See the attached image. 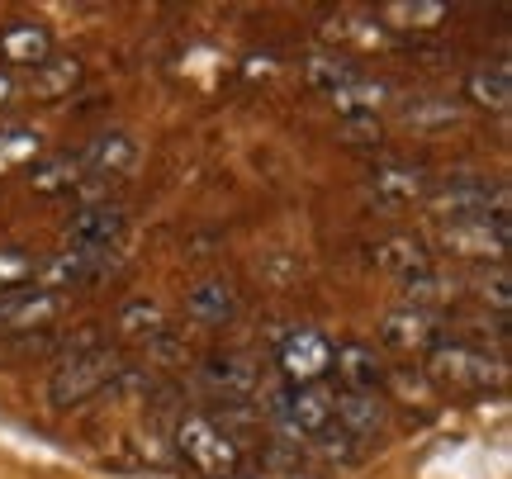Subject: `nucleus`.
Listing matches in <instances>:
<instances>
[{
  "label": "nucleus",
  "instance_id": "nucleus-1",
  "mask_svg": "<svg viewBox=\"0 0 512 479\" xmlns=\"http://www.w3.org/2000/svg\"><path fill=\"white\" fill-rule=\"evenodd\" d=\"M176 446H181V456L200 475L209 479H223V475H233L242 465V451L238 442L223 432L219 423H209V418H185L181 427H176Z\"/></svg>",
  "mask_w": 512,
  "mask_h": 479
},
{
  "label": "nucleus",
  "instance_id": "nucleus-2",
  "mask_svg": "<svg viewBox=\"0 0 512 479\" xmlns=\"http://www.w3.org/2000/svg\"><path fill=\"white\" fill-rule=\"evenodd\" d=\"M427 370H432V380L446 389H489L503 380V370H498L494 356L465 347V342H437L432 356H427Z\"/></svg>",
  "mask_w": 512,
  "mask_h": 479
},
{
  "label": "nucleus",
  "instance_id": "nucleus-3",
  "mask_svg": "<svg viewBox=\"0 0 512 479\" xmlns=\"http://www.w3.org/2000/svg\"><path fill=\"white\" fill-rule=\"evenodd\" d=\"M309 76H313V86L328 95L342 114H351V119H370L375 105H380V95H384L370 76H361L356 67H342V62H328V57H318L309 67Z\"/></svg>",
  "mask_w": 512,
  "mask_h": 479
},
{
  "label": "nucleus",
  "instance_id": "nucleus-4",
  "mask_svg": "<svg viewBox=\"0 0 512 479\" xmlns=\"http://www.w3.org/2000/svg\"><path fill=\"white\" fill-rule=\"evenodd\" d=\"M110 380H114V356L110 351H76L72 361L53 375L48 394H53L57 408H72V404H81V399L100 394Z\"/></svg>",
  "mask_w": 512,
  "mask_h": 479
},
{
  "label": "nucleus",
  "instance_id": "nucleus-5",
  "mask_svg": "<svg viewBox=\"0 0 512 479\" xmlns=\"http://www.w3.org/2000/svg\"><path fill=\"white\" fill-rule=\"evenodd\" d=\"M280 370L290 375V385H318L323 375H332V342L323 332L299 328L280 342Z\"/></svg>",
  "mask_w": 512,
  "mask_h": 479
},
{
  "label": "nucleus",
  "instance_id": "nucleus-6",
  "mask_svg": "<svg viewBox=\"0 0 512 479\" xmlns=\"http://www.w3.org/2000/svg\"><path fill=\"white\" fill-rule=\"evenodd\" d=\"M275 418L294 437H318L323 427H332V394H323L318 385H290L285 394H275Z\"/></svg>",
  "mask_w": 512,
  "mask_h": 479
},
{
  "label": "nucleus",
  "instance_id": "nucleus-7",
  "mask_svg": "<svg viewBox=\"0 0 512 479\" xmlns=\"http://www.w3.org/2000/svg\"><path fill=\"white\" fill-rule=\"evenodd\" d=\"M67 238H72V247H86V252H110L124 238V209L119 204H86L72 219Z\"/></svg>",
  "mask_w": 512,
  "mask_h": 479
},
{
  "label": "nucleus",
  "instance_id": "nucleus-8",
  "mask_svg": "<svg viewBox=\"0 0 512 479\" xmlns=\"http://www.w3.org/2000/svg\"><path fill=\"white\" fill-rule=\"evenodd\" d=\"M332 366L342 375L347 394H375V385L384 380V366H380V356H375V347H361V342L332 347Z\"/></svg>",
  "mask_w": 512,
  "mask_h": 479
},
{
  "label": "nucleus",
  "instance_id": "nucleus-9",
  "mask_svg": "<svg viewBox=\"0 0 512 479\" xmlns=\"http://www.w3.org/2000/svg\"><path fill=\"white\" fill-rule=\"evenodd\" d=\"M0 57L15 67H43L53 57V38L43 24H10L0 29Z\"/></svg>",
  "mask_w": 512,
  "mask_h": 479
},
{
  "label": "nucleus",
  "instance_id": "nucleus-10",
  "mask_svg": "<svg viewBox=\"0 0 512 479\" xmlns=\"http://www.w3.org/2000/svg\"><path fill=\"white\" fill-rule=\"evenodd\" d=\"M384 342L394 351H427L437 347V323L427 309H399L384 318Z\"/></svg>",
  "mask_w": 512,
  "mask_h": 479
},
{
  "label": "nucleus",
  "instance_id": "nucleus-11",
  "mask_svg": "<svg viewBox=\"0 0 512 479\" xmlns=\"http://www.w3.org/2000/svg\"><path fill=\"white\" fill-rule=\"evenodd\" d=\"M133 157H138V148L128 143L124 133H105V138L86 143V152L76 157V166H81L86 176H124L128 166H133Z\"/></svg>",
  "mask_w": 512,
  "mask_h": 479
},
{
  "label": "nucleus",
  "instance_id": "nucleus-12",
  "mask_svg": "<svg viewBox=\"0 0 512 479\" xmlns=\"http://www.w3.org/2000/svg\"><path fill=\"white\" fill-rule=\"evenodd\" d=\"M332 418L347 427V437H375L384 427V399H375V394H337Z\"/></svg>",
  "mask_w": 512,
  "mask_h": 479
},
{
  "label": "nucleus",
  "instance_id": "nucleus-13",
  "mask_svg": "<svg viewBox=\"0 0 512 479\" xmlns=\"http://www.w3.org/2000/svg\"><path fill=\"white\" fill-rule=\"evenodd\" d=\"M110 271V252H86V247H67V252H57L48 266H43V276L48 280H72V285H86V280H100Z\"/></svg>",
  "mask_w": 512,
  "mask_h": 479
},
{
  "label": "nucleus",
  "instance_id": "nucleus-14",
  "mask_svg": "<svg viewBox=\"0 0 512 479\" xmlns=\"http://www.w3.org/2000/svg\"><path fill=\"white\" fill-rule=\"evenodd\" d=\"M57 318V295L53 290H19V295L5 299V314L0 323L5 328H43Z\"/></svg>",
  "mask_w": 512,
  "mask_h": 479
},
{
  "label": "nucleus",
  "instance_id": "nucleus-15",
  "mask_svg": "<svg viewBox=\"0 0 512 479\" xmlns=\"http://www.w3.org/2000/svg\"><path fill=\"white\" fill-rule=\"evenodd\" d=\"M375 190L384 200H418V195H427V176H422V166L389 162L375 171Z\"/></svg>",
  "mask_w": 512,
  "mask_h": 479
},
{
  "label": "nucleus",
  "instance_id": "nucleus-16",
  "mask_svg": "<svg viewBox=\"0 0 512 479\" xmlns=\"http://www.w3.org/2000/svg\"><path fill=\"white\" fill-rule=\"evenodd\" d=\"M470 95H475V105L503 114L512 105V76H508V67H475V72H470Z\"/></svg>",
  "mask_w": 512,
  "mask_h": 479
},
{
  "label": "nucleus",
  "instance_id": "nucleus-17",
  "mask_svg": "<svg viewBox=\"0 0 512 479\" xmlns=\"http://www.w3.org/2000/svg\"><path fill=\"white\" fill-rule=\"evenodd\" d=\"M380 266H389V271H399L403 280H413V276H422V271H432L427 266V252H422V242H413V238H394V242H380Z\"/></svg>",
  "mask_w": 512,
  "mask_h": 479
},
{
  "label": "nucleus",
  "instance_id": "nucleus-18",
  "mask_svg": "<svg viewBox=\"0 0 512 479\" xmlns=\"http://www.w3.org/2000/svg\"><path fill=\"white\" fill-rule=\"evenodd\" d=\"M190 314L200 318V323H228V318L238 314V299H233V290L228 285H200L195 295H190Z\"/></svg>",
  "mask_w": 512,
  "mask_h": 479
},
{
  "label": "nucleus",
  "instance_id": "nucleus-19",
  "mask_svg": "<svg viewBox=\"0 0 512 479\" xmlns=\"http://www.w3.org/2000/svg\"><path fill=\"white\" fill-rule=\"evenodd\" d=\"M119 332H128V337H162L166 332V318L157 304H147V299H133V304H124V314H119Z\"/></svg>",
  "mask_w": 512,
  "mask_h": 479
},
{
  "label": "nucleus",
  "instance_id": "nucleus-20",
  "mask_svg": "<svg viewBox=\"0 0 512 479\" xmlns=\"http://www.w3.org/2000/svg\"><path fill=\"white\" fill-rule=\"evenodd\" d=\"M76 176H81V166H76V157H53V162H38L34 166V190L38 195H57V190H72Z\"/></svg>",
  "mask_w": 512,
  "mask_h": 479
},
{
  "label": "nucleus",
  "instance_id": "nucleus-21",
  "mask_svg": "<svg viewBox=\"0 0 512 479\" xmlns=\"http://www.w3.org/2000/svg\"><path fill=\"white\" fill-rule=\"evenodd\" d=\"M34 271L38 266L29 252H0V299L29 290V285H34Z\"/></svg>",
  "mask_w": 512,
  "mask_h": 479
},
{
  "label": "nucleus",
  "instance_id": "nucleus-22",
  "mask_svg": "<svg viewBox=\"0 0 512 479\" xmlns=\"http://www.w3.org/2000/svg\"><path fill=\"white\" fill-rule=\"evenodd\" d=\"M76 81H81V62H43V67H34V91L38 95H62V91H72Z\"/></svg>",
  "mask_w": 512,
  "mask_h": 479
},
{
  "label": "nucleus",
  "instance_id": "nucleus-23",
  "mask_svg": "<svg viewBox=\"0 0 512 479\" xmlns=\"http://www.w3.org/2000/svg\"><path fill=\"white\" fill-rule=\"evenodd\" d=\"M209 380H214V385H223L228 394H252V389H256V375L242 366L238 356H223V361H214V366H209Z\"/></svg>",
  "mask_w": 512,
  "mask_h": 479
},
{
  "label": "nucleus",
  "instance_id": "nucleus-24",
  "mask_svg": "<svg viewBox=\"0 0 512 479\" xmlns=\"http://www.w3.org/2000/svg\"><path fill=\"white\" fill-rule=\"evenodd\" d=\"M34 157H38L34 133L15 129V133H5V138H0V171H10V166H19V162H34Z\"/></svg>",
  "mask_w": 512,
  "mask_h": 479
},
{
  "label": "nucleus",
  "instance_id": "nucleus-25",
  "mask_svg": "<svg viewBox=\"0 0 512 479\" xmlns=\"http://www.w3.org/2000/svg\"><path fill=\"white\" fill-rule=\"evenodd\" d=\"M10 95H15V86H10V76L0 72V105H5V100H10Z\"/></svg>",
  "mask_w": 512,
  "mask_h": 479
},
{
  "label": "nucleus",
  "instance_id": "nucleus-26",
  "mask_svg": "<svg viewBox=\"0 0 512 479\" xmlns=\"http://www.w3.org/2000/svg\"><path fill=\"white\" fill-rule=\"evenodd\" d=\"M0 314H5V299H0Z\"/></svg>",
  "mask_w": 512,
  "mask_h": 479
}]
</instances>
